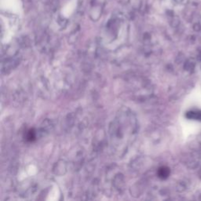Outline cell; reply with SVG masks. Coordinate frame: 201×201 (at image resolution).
<instances>
[{
	"mask_svg": "<svg viewBox=\"0 0 201 201\" xmlns=\"http://www.w3.org/2000/svg\"><path fill=\"white\" fill-rule=\"evenodd\" d=\"M169 174H170V170L167 167H165V166L160 168L158 171L159 177L161 178H166L168 177Z\"/></svg>",
	"mask_w": 201,
	"mask_h": 201,
	"instance_id": "cell-1",
	"label": "cell"
},
{
	"mask_svg": "<svg viewBox=\"0 0 201 201\" xmlns=\"http://www.w3.org/2000/svg\"><path fill=\"white\" fill-rule=\"evenodd\" d=\"M28 138L30 141H31L33 138H35V134H34V132H32V131L29 132V134H28Z\"/></svg>",
	"mask_w": 201,
	"mask_h": 201,
	"instance_id": "cell-2",
	"label": "cell"
}]
</instances>
